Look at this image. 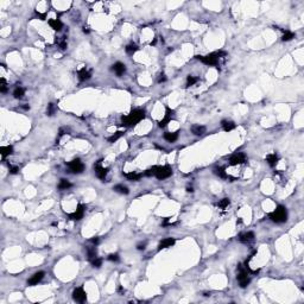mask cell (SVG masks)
Returning <instances> with one entry per match:
<instances>
[{
  "label": "cell",
  "mask_w": 304,
  "mask_h": 304,
  "mask_svg": "<svg viewBox=\"0 0 304 304\" xmlns=\"http://www.w3.org/2000/svg\"><path fill=\"white\" fill-rule=\"evenodd\" d=\"M221 125H222V128H224L226 132H229V131H232V129L235 128V124L233 121H229V120H224L221 123Z\"/></svg>",
  "instance_id": "22"
},
{
  "label": "cell",
  "mask_w": 304,
  "mask_h": 304,
  "mask_svg": "<svg viewBox=\"0 0 304 304\" xmlns=\"http://www.w3.org/2000/svg\"><path fill=\"white\" fill-rule=\"evenodd\" d=\"M0 153H1V157L4 159L5 157L13 153V147L12 146H2V147H0Z\"/></svg>",
  "instance_id": "20"
},
{
  "label": "cell",
  "mask_w": 304,
  "mask_h": 304,
  "mask_svg": "<svg viewBox=\"0 0 304 304\" xmlns=\"http://www.w3.org/2000/svg\"><path fill=\"white\" fill-rule=\"evenodd\" d=\"M292 38H295V33H293V32H291V31H285L282 39H283L284 42H289V41H291Z\"/></svg>",
  "instance_id": "32"
},
{
  "label": "cell",
  "mask_w": 304,
  "mask_h": 304,
  "mask_svg": "<svg viewBox=\"0 0 304 304\" xmlns=\"http://www.w3.org/2000/svg\"><path fill=\"white\" fill-rule=\"evenodd\" d=\"M90 76H92V73H90L89 70H87L86 68H82L80 71H79V79H80L81 81L89 80Z\"/></svg>",
  "instance_id": "18"
},
{
  "label": "cell",
  "mask_w": 304,
  "mask_h": 304,
  "mask_svg": "<svg viewBox=\"0 0 304 304\" xmlns=\"http://www.w3.org/2000/svg\"><path fill=\"white\" fill-rule=\"evenodd\" d=\"M73 298H74V301H76V302H84L86 299H87V295H86V292H84V290L83 288H76L74 290V292H73Z\"/></svg>",
  "instance_id": "9"
},
{
  "label": "cell",
  "mask_w": 304,
  "mask_h": 304,
  "mask_svg": "<svg viewBox=\"0 0 304 304\" xmlns=\"http://www.w3.org/2000/svg\"><path fill=\"white\" fill-rule=\"evenodd\" d=\"M83 32H84V33H88V32H89V30H86V28H84V29H83Z\"/></svg>",
  "instance_id": "46"
},
{
  "label": "cell",
  "mask_w": 304,
  "mask_h": 304,
  "mask_svg": "<svg viewBox=\"0 0 304 304\" xmlns=\"http://www.w3.org/2000/svg\"><path fill=\"white\" fill-rule=\"evenodd\" d=\"M99 241H100V240H99V238H94V239H90V242H92V244H94L95 246H96V245H97V244H99Z\"/></svg>",
  "instance_id": "44"
},
{
  "label": "cell",
  "mask_w": 304,
  "mask_h": 304,
  "mask_svg": "<svg viewBox=\"0 0 304 304\" xmlns=\"http://www.w3.org/2000/svg\"><path fill=\"white\" fill-rule=\"evenodd\" d=\"M44 278V272L43 271H39V272H36L31 278L28 280V284L29 285H37L42 279Z\"/></svg>",
  "instance_id": "12"
},
{
  "label": "cell",
  "mask_w": 304,
  "mask_h": 304,
  "mask_svg": "<svg viewBox=\"0 0 304 304\" xmlns=\"http://www.w3.org/2000/svg\"><path fill=\"white\" fill-rule=\"evenodd\" d=\"M84 210H86V207H84L83 204H79V206H77V209H76L74 213L69 214V219H71V220H81V219L83 217Z\"/></svg>",
  "instance_id": "10"
},
{
  "label": "cell",
  "mask_w": 304,
  "mask_h": 304,
  "mask_svg": "<svg viewBox=\"0 0 304 304\" xmlns=\"http://www.w3.org/2000/svg\"><path fill=\"white\" fill-rule=\"evenodd\" d=\"M214 174L216 175V176H219L220 178H227V172H226V170H224V168L222 166H220V168H216L215 170H214Z\"/></svg>",
  "instance_id": "24"
},
{
  "label": "cell",
  "mask_w": 304,
  "mask_h": 304,
  "mask_svg": "<svg viewBox=\"0 0 304 304\" xmlns=\"http://www.w3.org/2000/svg\"><path fill=\"white\" fill-rule=\"evenodd\" d=\"M108 260H111V261H114V263H118V261L120 260V258H119V254H116V253H112V254H110V256H108Z\"/></svg>",
  "instance_id": "37"
},
{
  "label": "cell",
  "mask_w": 304,
  "mask_h": 304,
  "mask_svg": "<svg viewBox=\"0 0 304 304\" xmlns=\"http://www.w3.org/2000/svg\"><path fill=\"white\" fill-rule=\"evenodd\" d=\"M230 204V201H229V198H222L220 202H219V208H221V209H226L228 206Z\"/></svg>",
  "instance_id": "31"
},
{
  "label": "cell",
  "mask_w": 304,
  "mask_h": 304,
  "mask_svg": "<svg viewBox=\"0 0 304 304\" xmlns=\"http://www.w3.org/2000/svg\"><path fill=\"white\" fill-rule=\"evenodd\" d=\"M239 240L244 244H248V242L254 240V233L253 232H245L239 235Z\"/></svg>",
  "instance_id": "13"
},
{
  "label": "cell",
  "mask_w": 304,
  "mask_h": 304,
  "mask_svg": "<svg viewBox=\"0 0 304 304\" xmlns=\"http://www.w3.org/2000/svg\"><path fill=\"white\" fill-rule=\"evenodd\" d=\"M18 171H19V168H18V166H10V172H11V174L15 175V174H17Z\"/></svg>",
  "instance_id": "41"
},
{
  "label": "cell",
  "mask_w": 304,
  "mask_h": 304,
  "mask_svg": "<svg viewBox=\"0 0 304 304\" xmlns=\"http://www.w3.org/2000/svg\"><path fill=\"white\" fill-rule=\"evenodd\" d=\"M94 170H95L96 176L99 177L101 181H105V179H106L107 174H108V169H107V168L101 166V160H99L95 165H94Z\"/></svg>",
  "instance_id": "7"
},
{
  "label": "cell",
  "mask_w": 304,
  "mask_h": 304,
  "mask_svg": "<svg viewBox=\"0 0 304 304\" xmlns=\"http://www.w3.org/2000/svg\"><path fill=\"white\" fill-rule=\"evenodd\" d=\"M0 83H1V86H0V90H1V93H5V92L7 90V87H6V82H5V79H1V80H0Z\"/></svg>",
  "instance_id": "38"
},
{
  "label": "cell",
  "mask_w": 304,
  "mask_h": 304,
  "mask_svg": "<svg viewBox=\"0 0 304 304\" xmlns=\"http://www.w3.org/2000/svg\"><path fill=\"white\" fill-rule=\"evenodd\" d=\"M68 166H69V170H70L71 172H74V174H81V172L84 170V165H83V163H82L80 159L71 160V162L68 164Z\"/></svg>",
  "instance_id": "6"
},
{
  "label": "cell",
  "mask_w": 304,
  "mask_h": 304,
  "mask_svg": "<svg viewBox=\"0 0 304 304\" xmlns=\"http://www.w3.org/2000/svg\"><path fill=\"white\" fill-rule=\"evenodd\" d=\"M145 118V112L142 111V110H133L132 112L123 116L121 118V121H123V126H134L137 125L139 121H142L143 119Z\"/></svg>",
  "instance_id": "1"
},
{
  "label": "cell",
  "mask_w": 304,
  "mask_h": 304,
  "mask_svg": "<svg viewBox=\"0 0 304 304\" xmlns=\"http://www.w3.org/2000/svg\"><path fill=\"white\" fill-rule=\"evenodd\" d=\"M156 171H157V166H153L149 170L145 171V176H155L156 175Z\"/></svg>",
  "instance_id": "35"
},
{
  "label": "cell",
  "mask_w": 304,
  "mask_h": 304,
  "mask_svg": "<svg viewBox=\"0 0 304 304\" xmlns=\"http://www.w3.org/2000/svg\"><path fill=\"white\" fill-rule=\"evenodd\" d=\"M60 49H61V50H65V49H67V42H65V39H63V41L60 43Z\"/></svg>",
  "instance_id": "42"
},
{
  "label": "cell",
  "mask_w": 304,
  "mask_h": 304,
  "mask_svg": "<svg viewBox=\"0 0 304 304\" xmlns=\"http://www.w3.org/2000/svg\"><path fill=\"white\" fill-rule=\"evenodd\" d=\"M69 132V128H67V127H62L61 129H60V132H58V137L61 138L62 136H64L65 133H68Z\"/></svg>",
  "instance_id": "39"
},
{
  "label": "cell",
  "mask_w": 304,
  "mask_h": 304,
  "mask_svg": "<svg viewBox=\"0 0 304 304\" xmlns=\"http://www.w3.org/2000/svg\"><path fill=\"white\" fill-rule=\"evenodd\" d=\"M174 111L172 110H170L169 107H166V113H165V116H164V119L163 120H160L159 121V127H165L168 124H169V121H170V119H171V116H172V114H174Z\"/></svg>",
  "instance_id": "14"
},
{
  "label": "cell",
  "mask_w": 304,
  "mask_h": 304,
  "mask_svg": "<svg viewBox=\"0 0 304 304\" xmlns=\"http://www.w3.org/2000/svg\"><path fill=\"white\" fill-rule=\"evenodd\" d=\"M269 217L272 220L273 222H276V224L285 222V221L288 220V211H286V208L283 207V206H278L277 209L269 215Z\"/></svg>",
  "instance_id": "2"
},
{
  "label": "cell",
  "mask_w": 304,
  "mask_h": 304,
  "mask_svg": "<svg viewBox=\"0 0 304 304\" xmlns=\"http://www.w3.org/2000/svg\"><path fill=\"white\" fill-rule=\"evenodd\" d=\"M90 261H92L93 267H100V266L102 265V259H101V258H97V257H96L95 259L90 260Z\"/></svg>",
  "instance_id": "34"
},
{
  "label": "cell",
  "mask_w": 304,
  "mask_h": 304,
  "mask_svg": "<svg viewBox=\"0 0 304 304\" xmlns=\"http://www.w3.org/2000/svg\"><path fill=\"white\" fill-rule=\"evenodd\" d=\"M198 81L197 77H195V76H188V79H187V87H190V86H194L196 82Z\"/></svg>",
  "instance_id": "33"
},
{
  "label": "cell",
  "mask_w": 304,
  "mask_h": 304,
  "mask_svg": "<svg viewBox=\"0 0 304 304\" xmlns=\"http://www.w3.org/2000/svg\"><path fill=\"white\" fill-rule=\"evenodd\" d=\"M187 191H188V192H192L194 190H192L191 187H188V188H187Z\"/></svg>",
  "instance_id": "45"
},
{
  "label": "cell",
  "mask_w": 304,
  "mask_h": 304,
  "mask_svg": "<svg viewBox=\"0 0 304 304\" xmlns=\"http://www.w3.org/2000/svg\"><path fill=\"white\" fill-rule=\"evenodd\" d=\"M245 162H246V155L242 153V152H238V153L233 155L229 158V164L232 166H235V165H239V164H244Z\"/></svg>",
  "instance_id": "8"
},
{
  "label": "cell",
  "mask_w": 304,
  "mask_h": 304,
  "mask_svg": "<svg viewBox=\"0 0 304 304\" xmlns=\"http://www.w3.org/2000/svg\"><path fill=\"white\" fill-rule=\"evenodd\" d=\"M24 94H25V90L21 87H17L16 89H15V92H13V96L16 99H21L24 96Z\"/></svg>",
  "instance_id": "27"
},
{
  "label": "cell",
  "mask_w": 304,
  "mask_h": 304,
  "mask_svg": "<svg viewBox=\"0 0 304 304\" xmlns=\"http://www.w3.org/2000/svg\"><path fill=\"white\" fill-rule=\"evenodd\" d=\"M112 70L118 76H123L126 73V67H125V64L121 63V62H116L115 64H113Z\"/></svg>",
  "instance_id": "11"
},
{
  "label": "cell",
  "mask_w": 304,
  "mask_h": 304,
  "mask_svg": "<svg viewBox=\"0 0 304 304\" xmlns=\"http://www.w3.org/2000/svg\"><path fill=\"white\" fill-rule=\"evenodd\" d=\"M191 132L192 134H195V136H202V134L206 133V127L201 126V125H194L191 127Z\"/></svg>",
  "instance_id": "19"
},
{
  "label": "cell",
  "mask_w": 304,
  "mask_h": 304,
  "mask_svg": "<svg viewBox=\"0 0 304 304\" xmlns=\"http://www.w3.org/2000/svg\"><path fill=\"white\" fill-rule=\"evenodd\" d=\"M55 111H56V107H55V105H54V103H49L48 110H47V113H48V115H54Z\"/></svg>",
  "instance_id": "36"
},
{
  "label": "cell",
  "mask_w": 304,
  "mask_h": 304,
  "mask_svg": "<svg viewBox=\"0 0 304 304\" xmlns=\"http://www.w3.org/2000/svg\"><path fill=\"white\" fill-rule=\"evenodd\" d=\"M226 52L224 51H219V52H214V54H209L207 56H196L197 60H200L202 63L207 64V65H216L219 63V58L221 56H224Z\"/></svg>",
  "instance_id": "3"
},
{
  "label": "cell",
  "mask_w": 304,
  "mask_h": 304,
  "mask_svg": "<svg viewBox=\"0 0 304 304\" xmlns=\"http://www.w3.org/2000/svg\"><path fill=\"white\" fill-rule=\"evenodd\" d=\"M278 160H279V157L276 155V153H271V155H269L267 157H266V162L269 163V165L270 166H276V164L278 163Z\"/></svg>",
  "instance_id": "21"
},
{
  "label": "cell",
  "mask_w": 304,
  "mask_h": 304,
  "mask_svg": "<svg viewBox=\"0 0 304 304\" xmlns=\"http://www.w3.org/2000/svg\"><path fill=\"white\" fill-rule=\"evenodd\" d=\"M125 176L129 181H139L142 178V174H137V172H129V174H125Z\"/></svg>",
  "instance_id": "26"
},
{
  "label": "cell",
  "mask_w": 304,
  "mask_h": 304,
  "mask_svg": "<svg viewBox=\"0 0 304 304\" xmlns=\"http://www.w3.org/2000/svg\"><path fill=\"white\" fill-rule=\"evenodd\" d=\"M238 270H239V274H238V280H239V284H240L241 288H246L250 283H251V278H250V274L247 273L246 270L242 269V266L239 265L238 266Z\"/></svg>",
  "instance_id": "4"
},
{
  "label": "cell",
  "mask_w": 304,
  "mask_h": 304,
  "mask_svg": "<svg viewBox=\"0 0 304 304\" xmlns=\"http://www.w3.org/2000/svg\"><path fill=\"white\" fill-rule=\"evenodd\" d=\"M137 50H138V45H137V44H134V43H131V44H128L127 47H126V52L129 54V55L134 54Z\"/></svg>",
  "instance_id": "29"
},
{
  "label": "cell",
  "mask_w": 304,
  "mask_h": 304,
  "mask_svg": "<svg viewBox=\"0 0 304 304\" xmlns=\"http://www.w3.org/2000/svg\"><path fill=\"white\" fill-rule=\"evenodd\" d=\"M123 136H124V132L118 131L116 133H114V134H113L112 137H110V138H108V142H110V143H114V142H116L119 138H121Z\"/></svg>",
  "instance_id": "28"
},
{
  "label": "cell",
  "mask_w": 304,
  "mask_h": 304,
  "mask_svg": "<svg viewBox=\"0 0 304 304\" xmlns=\"http://www.w3.org/2000/svg\"><path fill=\"white\" fill-rule=\"evenodd\" d=\"M69 188H71V183L69 182V181H67V179H61L60 181V183H58V189L60 190H67V189H69Z\"/></svg>",
  "instance_id": "23"
},
{
  "label": "cell",
  "mask_w": 304,
  "mask_h": 304,
  "mask_svg": "<svg viewBox=\"0 0 304 304\" xmlns=\"http://www.w3.org/2000/svg\"><path fill=\"white\" fill-rule=\"evenodd\" d=\"M114 190L116 192H120V194H125V195H127L128 192H129L127 187H125V185H123V184L115 185V187H114Z\"/></svg>",
  "instance_id": "25"
},
{
  "label": "cell",
  "mask_w": 304,
  "mask_h": 304,
  "mask_svg": "<svg viewBox=\"0 0 304 304\" xmlns=\"http://www.w3.org/2000/svg\"><path fill=\"white\" fill-rule=\"evenodd\" d=\"M166 81V76H165V74H159V76H158V83H162V82H165Z\"/></svg>",
  "instance_id": "40"
},
{
  "label": "cell",
  "mask_w": 304,
  "mask_h": 304,
  "mask_svg": "<svg viewBox=\"0 0 304 304\" xmlns=\"http://www.w3.org/2000/svg\"><path fill=\"white\" fill-rule=\"evenodd\" d=\"M97 257V251H96V247H92V248H88V258L89 260H93Z\"/></svg>",
  "instance_id": "30"
},
{
  "label": "cell",
  "mask_w": 304,
  "mask_h": 304,
  "mask_svg": "<svg viewBox=\"0 0 304 304\" xmlns=\"http://www.w3.org/2000/svg\"><path fill=\"white\" fill-rule=\"evenodd\" d=\"M172 175V169L168 165L165 166H157V171H156V175L155 176L157 177L158 179H165L168 177H170Z\"/></svg>",
  "instance_id": "5"
},
{
  "label": "cell",
  "mask_w": 304,
  "mask_h": 304,
  "mask_svg": "<svg viewBox=\"0 0 304 304\" xmlns=\"http://www.w3.org/2000/svg\"><path fill=\"white\" fill-rule=\"evenodd\" d=\"M175 244V239L174 238H166L164 240L160 241L159 246H158V250H164V248H168V247H171L172 245Z\"/></svg>",
  "instance_id": "15"
},
{
  "label": "cell",
  "mask_w": 304,
  "mask_h": 304,
  "mask_svg": "<svg viewBox=\"0 0 304 304\" xmlns=\"http://www.w3.org/2000/svg\"><path fill=\"white\" fill-rule=\"evenodd\" d=\"M49 25L55 30V31H61L63 28V24L60 19H50L49 20Z\"/></svg>",
  "instance_id": "16"
},
{
  "label": "cell",
  "mask_w": 304,
  "mask_h": 304,
  "mask_svg": "<svg viewBox=\"0 0 304 304\" xmlns=\"http://www.w3.org/2000/svg\"><path fill=\"white\" fill-rule=\"evenodd\" d=\"M145 247H146V244H145V242H143V244H138V246H137V248H138L139 251L145 250Z\"/></svg>",
  "instance_id": "43"
},
{
  "label": "cell",
  "mask_w": 304,
  "mask_h": 304,
  "mask_svg": "<svg viewBox=\"0 0 304 304\" xmlns=\"http://www.w3.org/2000/svg\"><path fill=\"white\" fill-rule=\"evenodd\" d=\"M164 139L169 143H174L178 139V131L176 132H166L164 133Z\"/></svg>",
  "instance_id": "17"
}]
</instances>
